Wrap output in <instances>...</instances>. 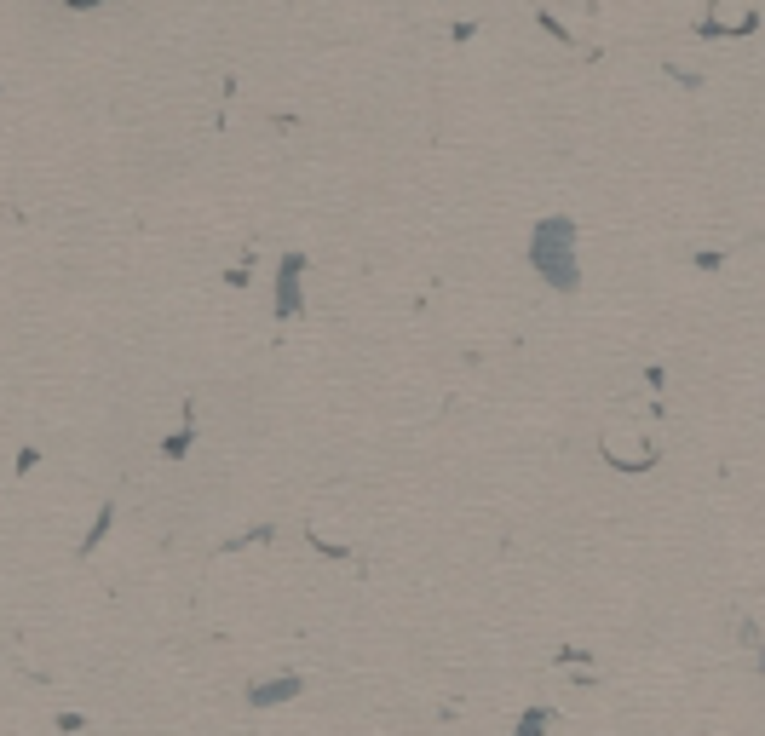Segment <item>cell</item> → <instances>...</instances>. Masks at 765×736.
<instances>
[{"label": "cell", "mask_w": 765, "mask_h": 736, "mask_svg": "<svg viewBox=\"0 0 765 736\" xmlns=\"http://www.w3.org/2000/svg\"><path fill=\"white\" fill-rule=\"evenodd\" d=\"M576 225L570 219H547V225H535V248H530V259H535V271L547 276L553 288H576L581 282V271H576Z\"/></svg>", "instance_id": "1"}, {"label": "cell", "mask_w": 765, "mask_h": 736, "mask_svg": "<svg viewBox=\"0 0 765 736\" xmlns=\"http://www.w3.org/2000/svg\"><path fill=\"white\" fill-rule=\"evenodd\" d=\"M300 265H305V259H300V253H294V259H282V282H277V288H282V305H277V311H282V317H294V311H300Z\"/></svg>", "instance_id": "2"}, {"label": "cell", "mask_w": 765, "mask_h": 736, "mask_svg": "<svg viewBox=\"0 0 765 736\" xmlns=\"http://www.w3.org/2000/svg\"><path fill=\"white\" fill-rule=\"evenodd\" d=\"M305 679H271V685H254L248 690V702L254 708H277V702H288V696H300Z\"/></svg>", "instance_id": "3"}, {"label": "cell", "mask_w": 765, "mask_h": 736, "mask_svg": "<svg viewBox=\"0 0 765 736\" xmlns=\"http://www.w3.org/2000/svg\"><path fill=\"white\" fill-rule=\"evenodd\" d=\"M547 725H553V713H547V708H530L524 719H518V731H512V736H547Z\"/></svg>", "instance_id": "4"}]
</instances>
